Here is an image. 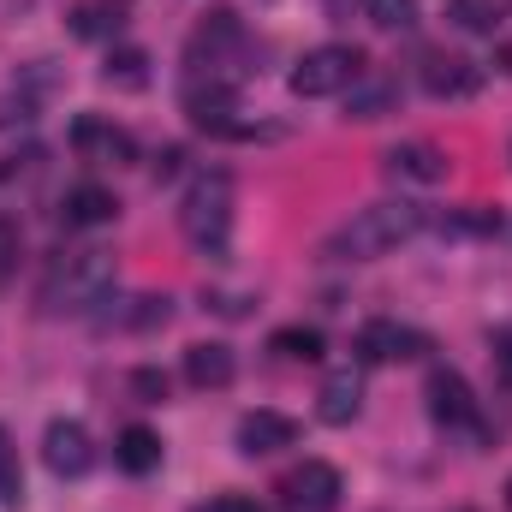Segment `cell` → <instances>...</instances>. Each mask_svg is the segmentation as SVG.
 <instances>
[{
	"label": "cell",
	"instance_id": "cell-31",
	"mask_svg": "<svg viewBox=\"0 0 512 512\" xmlns=\"http://www.w3.org/2000/svg\"><path fill=\"white\" fill-rule=\"evenodd\" d=\"M191 512H262V507L245 501V495H215V501H203V507H191Z\"/></svg>",
	"mask_w": 512,
	"mask_h": 512
},
{
	"label": "cell",
	"instance_id": "cell-33",
	"mask_svg": "<svg viewBox=\"0 0 512 512\" xmlns=\"http://www.w3.org/2000/svg\"><path fill=\"white\" fill-rule=\"evenodd\" d=\"M495 364H501V376L512 382V328H501V334H495Z\"/></svg>",
	"mask_w": 512,
	"mask_h": 512
},
{
	"label": "cell",
	"instance_id": "cell-23",
	"mask_svg": "<svg viewBox=\"0 0 512 512\" xmlns=\"http://www.w3.org/2000/svg\"><path fill=\"white\" fill-rule=\"evenodd\" d=\"M447 18H453L465 36H495L501 6H495V0H447Z\"/></svg>",
	"mask_w": 512,
	"mask_h": 512
},
{
	"label": "cell",
	"instance_id": "cell-35",
	"mask_svg": "<svg viewBox=\"0 0 512 512\" xmlns=\"http://www.w3.org/2000/svg\"><path fill=\"white\" fill-rule=\"evenodd\" d=\"M501 60H507V66H512V48H507V54H501Z\"/></svg>",
	"mask_w": 512,
	"mask_h": 512
},
{
	"label": "cell",
	"instance_id": "cell-18",
	"mask_svg": "<svg viewBox=\"0 0 512 512\" xmlns=\"http://www.w3.org/2000/svg\"><path fill=\"white\" fill-rule=\"evenodd\" d=\"M114 465L131 471V477H149V471L161 465V435H155V429H143V423L120 429V441H114Z\"/></svg>",
	"mask_w": 512,
	"mask_h": 512
},
{
	"label": "cell",
	"instance_id": "cell-15",
	"mask_svg": "<svg viewBox=\"0 0 512 512\" xmlns=\"http://www.w3.org/2000/svg\"><path fill=\"white\" fill-rule=\"evenodd\" d=\"M364 411V376L346 364V370H328V382L316 393V417L328 423V429H346L352 417Z\"/></svg>",
	"mask_w": 512,
	"mask_h": 512
},
{
	"label": "cell",
	"instance_id": "cell-14",
	"mask_svg": "<svg viewBox=\"0 0 512 512\" xmlns=\"http://www.w3.org/2000/svg\"><path fill=\"white\" fill-rule=\"evenodd\" d=\"M423 90H429V96H447V102L477 96V90H483V66L465 60V54H429V60H423Z\"/></svg>",
	"mask_w": 512,
	"mask_h": 512
},
{
	"label": "cell",
	"instance_id": "cell-12",
	"mask_svg": "<svg viewBox=\"0 0 512 512\" xmlns=\"http://www.w3.org/2000/svg\"><path fill=\"white\" fill-rule=\"evenodd\" d=\"M233 441H239V453H245V459H268V453H280V447H292V441H298V423H292L286 411H245Z\"/></svg>",
	"mask_w": 512,
	"mask_h": 512
},
{
	"label": "cell",
	"instance_id": "cell-29",
	"mask_svg": "<svg viewBox=\"0 0 512 512\" xmlns=\"http://www.w3.org/2000/svg\"><path fill=\"white\" fill-rule=\"evenodd\" d=\"M18 251H24V233H18V221H12V215H0V280L18 268Z\"/></svg>",
	"mask_w": 512,
	"mask_h": 512
},
{
	"label": "cell",
	"instance_id": "cell-11",
	"mask_svg": "<svg viewBox=\"0 0 512 512\" xmlns=\"http://www.w3.org/2000/svg\"><path fill=\"white\" fill-rule=\"evenodd\" d=\"M72 149L84 155V161H114V167H126L137 161V143H131V131H120L114 120H102V114H78L72 120Z\"/></svg>",
	"mask_w": 512,
	"mask_h": 512
},
{
	"label": "cell",
	"instance_id": "cell-16",
	"mask_svg": "<svg viewBox=\"0 0 512 512\" xmlns=\"http://www.w3.org/2000/svg\"><path fill=\"white\" fill-rule=\"evenodd\" d=\"M233 376H239L233 346H221V340H197V346H185V382L191 387L215 393V387H233Z\"/></svg>",
	"mask_w": 512,
	"mask_h": 512
},
{
	"label": "cell",
	"instance_id": "cell-22",
	"mask_svg": "<svg viewBox=\"0 0 512 512\" xmlns=\"http://www.w3.org/2000/svg\"><path fill=\"white\" fill-rule=\"evenodd\" d=\"M268 352L286 358V364H316L322 358V328H274L268 334Z\"/></svg>",
	"mask_w": 512,
	"mask_h": 512
},
{
	"label": "cell",
	"instance_id": "cell-10",
	"mask_svg": "<svg viewBox=\"0 0 512 512\" xmlns=\"http://www.w3.org/2000/svg\"><path fill=\"white\" fill-rule=\"evenodd\" d=\"M42 465H48L54 477H84V471L96 465V441H90V429H84L78 417H54L48 435H42Z\"/></svg>",
	"mask_w": 512,
	"mask_h": 512
},
{
	"label": "cell",
	"instance_id": "cell-17",
	"mask_svg": "<svg viewBox=\"0 0 512 512\" xmlns=\"http://www.w3.org/2000/svg\"><path fill=\"white\" fill-rule=\"evenodd\" d=\"M114 215H120V203H114L108 185H72L66 203H60V221L66 227H108Z\"/></svg>",
	"mask_w": 512,
	"mask_h": 512
},
{
	"label": "cell",
	"instance_id": "cell-7",
	"mask_svg": "<svg viewBox=\"0 0 512 512\" xmlns=\"http://www.w3.org/2000/svg\"><path fill=\"white\" fill-rule=\"evenodd\" d=\"M429 417L441 423V429H453V435H483V411H477V393L471 382L459 376V370H435L429 376Z\"/></svg>",
	"mask_w": 512,
	"mask_h": 512
},
{
	"label": "cell",
	"instance_id": "cell-34",
	"mask_svg": "<svg viewBox=\"0 0 512 512\" xmlns=\"http://www.w3.org/2000/svg\"><path fill=\"white\" fill-rule=\"evenodd\" d=\"M179 161H185V155H179V149H161V155H155V167H149V173H155V179H173V173H179Z\"/></svg>",
	"mask_w": 512,
	"mask_h": 512
},
{
	"label": "cell",
	"instance_id": "cell-24",
	"mask_svg": "<svg viewBox=\"0 0 512 512\" xmlns=\"http://www.w3.org/2000/svg\"><path fill=\"white\" fill-rule=\"evenodd\" d=\"M167 316H173V298L161 292H143V298H131V310H120V328H137V334H149V328H167Z\"/></svg>",
	"mask_w": 512,
	"mask_h": 512
},
{
	"label": "cell",
	"instance_id": "cell-5",
	"mask_svg": "<svg viewBox=\"0 0 512 512\" xmlns=\"http://www.w3.org/2000/svg\"><path fill=\"white\" fill-rule=\"evenodd\" d=\"M364 72H370L364 48L322 42V48H310V54L292 66V96H304V102H322V96H340V90H352Z\"/></svg>",
	"mask_w": 512,
	"mask_h": 512
},
{
	"label": "cell",
	"instance_id": "cell-1",
	"mask_svg": "<svg viewBox=\"0 0 512 512\" xmlns=\"http://www.w3.org/2000/svg\"><path fill=\"white\" fill-rule=\"evenodd\" d=\"M429 227V209L411 203V197H382L370 209H358L352 221H340L328 239H322V256L334 262H376V256L399 251L405 239H417Z\"/></svg>",
	"mask_w": 512,
	"mask_h": 512
},
{
	"label": "cell",
	"instance_id": "cell-26",
	"mask_svg": "<svg viewBox=\"0 0 512 512\" xmlns=\"http://www.w3.org/2000/svg\"><path fill=\"white\" fill-rule=\"evenodd\" d=\"M376 30H417V0H364Z\"/></svg>",
	"mask_w": 512,
	"mask_h": 512
},
{
	"label": "cell",
	"instance_id": "cell-21",
	"mask_svg": "<svg viewBox=\"0 0 512 512\" xmlns=\"http://www.w3.org/2000/svg\"><path fill=\"white\" fill-rule=\"evenodd\" d=\"M102 84L108 90H149V54L143 48H114L108 66H102Z\"/></svg>",
	"mask_w": 512,
	"mask_h": 512
},
{
	"label": "cell",
	"instance_id": "cell-19",
	"mask_svg": "<svg viewBox=\"0 0 512 512\" xmlns=\"http://www.w3.org/2000/svg\"><path fill=\"white\" fill-rule=\"evenodd\" d=\"M393 96H399V84H393V78L364 72V78L346 90V120H382L387 108H393Z\"/></svg>",
	"mask_w": 512,
	"mask_h": 512
},
{
	"label": "cell",
	"instance_id": "cell-25",
	"mask_svg": "<svg viewBox=\"0 0 512 512\" xmlns=\"http://www.w3.org/2000/svg\"><path fill=\"white\" fill-rule=\"evenodd\" d=\"M42 167H48V149H18V155H6V161H0V191H12V185H36Z\"/></svg>",
	"mask_w": 512,
	"mask_h": 512
},
{
	"label": "cell",
	"instance_id": "cell-2",
	"mask_svg": "<svg viewBox=\"0 0 512 512\" xmlns=\"http://www.w3.org/2000/svg\"><path fill=\"white\" fill-rule=\"evenodd\" d=\"M114 251H66L54 256V268L42 274V316H90L96 304H108L114 292Z\"/></svg>",
	"mask_w": 512,
	"mask_h": 512
},
{
	"label": "cell",
	"instance_id": "cell-20",
	"mask_svg": "<svg viewBox=\"0 0 512 512\" xmlns=\"http://www.w3.org/2000/svg\"><path fill=\"white\" fill-rule=\"evenodd\" d=\"M131 0H78L72 6V36H114L126 24Z\"/></svg>",
	"mask_w": 512,
	"mask_h": 512
},
{
	"label": "cell",
	"instance_id": "cell-13",
	"mask_svg": "<svg viewBox=\"0 0 512 512\" xmlns=\"http://www.w3.org/2000/svg\"><path fill=\"white\" fill-rule=\"evenodd\" d=\"M382 173L399 185H441L447 179V155L435 143H393L382 155Z\"/></svg>",
	"mask_w": 512,
	"mask_h": 512
},
{
	"label": "cell",
	"instance_id": "cell-6",
	"mask_svg": "<svg viewBox=\"0 0 512 512\" xmlns=\"http://www.w3.org/2000/svg\"><path fill=\"white\" fill-rule=\"evenodd\" d=\"M185 120L203 131V137L233 143V126L245 120V114H239V90H233L227 78H191V84H185Z\"/></svg>",
	"mask_w": 512,
	"mask_h": 512
},
{
	"label": "cell",
	"instance_id": "cell-4",
	"mask_svg": "<svg viewBox=\"0 0 512 512\" xmlns=\"http://www.w3.org/2000/svg\"><path fill=\"white\" fill-rule=\"evenodd\" d=\"M245 48H251L245 18H239L233 6H209V12L197 18V30L185 36V66H191V78H221L227 66L245 60Z\"/></svg>",
	"mask_w": 512,
	"mask_h": 512
},
{
	"label": "cell",
	"instance_id": "cell-27",
	"mask_svg": "<svg viewBox=\"0 0 512 512\" xmlns=\"http://www.w3.org/2000/svg\"><path fill=\"white\" fill-rule=\"evenodd\" d=\"M36 120V96H24V90H0V131H18Z\"/></svg>",
	"mask_w": 512,
	"mask_h": 512
},
{
	"label": "cell",
	"instance_id": "cell-3",
	"mask_svg": "<svg viewBox=\"0 0 512 512\" xmlns=\"http://www.w3.org/2000/svg\"><path fill=\"white\" fill-rule=\"evenodd\" d=\"M179 233H185V245L197 256H227L233 245V173H197L191 179V191H185V203H179Z\"/></svg>",
	"mask_w": 512,
	"mask_h": 512
},
{
	"label": "cell",
	"instance_id": "cell-9",
	"mask_svg": "<svg viewBox=\"0 0 512 512\" xmlns=\"http://www.w3.org/2000/svg\"><path fill=\"white\" fill-rule=\"evenodd\" d=\"M429 334L423 328H405V322H364L358 328V358L364 364H417L429 358Z\"/></svg>",
	"mask_w": 512,
	"mask_h": 512
},
{
	"label": "cell",
	"instance_id": "cell-30",
	"mask_svg": "<svg viewBox=\"0 0 512 512\" xmlns=\"http://www.w3.org/2000/svg\"><path fill=\"white\" fill-rule=\"evenodd\" d=\"M131 393H143V405H161L167 399V376L161 370H137L131 376Z\"/></svg>",
	"mask_w": 512,
	"mask_h": 512
},
{
	"label": "cell",
	"instance_id": "cell-28",
	"mask_svg": "<svg viewBox=\"0 0 512 512\" xmlns=\"http://www.w3.org/2000/svg\"><path fill=\"white\" fill-rule=\"evenodd\" d=\"M24 501V483H18V459H12V441L0 429V507H18Z\"/></svg>",
	"mask_w": 512,
	"mask_h": 512
},
{
	"label": "cell",
	"instance_id": "cell-36",
	"mask_svg": "<svg viewBox=\"0 0 512 512\" xmlns=\"http://www.w3.org/2000/svg\"><path fill=\"white\" fill-rule=\"evenodd\" d=\"M507 507H512V483H507Z\"/></svg>",
	"mask_w": 512,
	"mask_h": 512
},
{
	"label": "cell",
	"instance_id": "cell-8",
	"mask_svg": "<svg viewBox=\"0 0 512 512\" xmlns=\"http://www.w3.org/2000/svg\"><path fill=\"white\" fill-rule=\"evenodd\" d=\"M340 495H346L340 471L322 465V459H304V465L280 483V512H340Z\"/></svg>",
	"mask_w": 512,
	"mask_h": 512
},
{
	"label": "cell",
	"instance_id": "cell-32",
	"mask_svg": "<svg viewBox=\"0 0 512 512\" xmlns=\"http://www.w3.org/2000/svg\"><path fill=\"white\" fill-rule=\"evenodd\" d=\"M203 304H209V310H221V316H245V304H251V298H239V292H209Z\"/></svg>",
	"mask_w": 512,
	"mask_h": 512
}]
</instances>
